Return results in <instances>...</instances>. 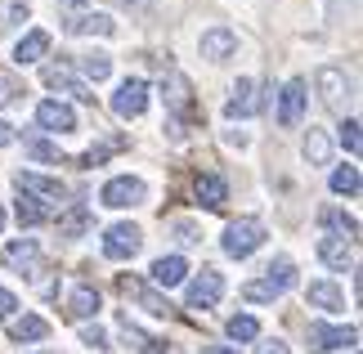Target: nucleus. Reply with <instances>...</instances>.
I'll use <instances>...</instances> for the list:
<instances>
[{"label":"nucleus","instance_id":"9","mask_svg":"<svg viewBox=\"0 0 363 354\" xmlns=\"http://www.w3.org/2000/svg\"><path fill=\"white\" fill-rule=\"evenodd\" d=\"M345 345H359L354 328H345V323H310V350L314 354H332Z\"/></svg>","mask_w":363,"mask_h":354},{"label":"nucleus","instance_id":"27","mask_svg":"<svg viewBox=\"0 0 363 354\" xmlns=\"http://www.w3.org/2000/svg\"><path fill=\"white\" fill-rule=\"evenodd\" d=\"M305 162H310V166H328L332 162V139H328V131H314V126H310V135H305Z\"/></svg>","mask_w":363,"mask_h":354},{"label":"nucleus","instance_id":"1","mask_svg":"<svg viewBox=\"0 0 363 354\" xmlns=\"http://www.w3.org/2000/svg\"><path fill=\"white\" fill-rule=\"evenodd\" d=\"M287 287H296V265H291V256H278L269 269H264V278H251L242 287V301L247 305H269Z\"/></svg>","mask_w":363,"mask_h":354},{"label":"nucleus","instance_id":"3","mask_svg":"<svg viewBox=\"0 0 363 354\" xmlns=\"http://www.w3.org/2000/svg\"><path fill=\"white\" fill-rule=\"evenodd\" d=\"M220 296H225V274H220V269H202L184 287L189 309H211V305H220Z\"/></svg>","mask_w":363,"mask_h":354},{"label":"nucleus","instance_id":"28","mask_svg":"<svg viewBox=\"0 0 363 354\" xmlns=\"http://www.w3.org/2000/svg\"><path fill=\"white\" fill-rule=\"evenodd\" d=\"M81 72H86L94 86L99 81H108L113 77V54H104V50H94V54H81Z\"/></svg>","mask_w":363,"mask_h":354},{"label":"nucleus","instance_id":"44","mask_svg":"<svg viewBox=\"0 0 363 354\" xmlns=\"http://www.w3.org/2000/svg\"><path fill=\"white\" fill-rule=\"evenodd\" d=\"M63 5H81V0H63Z\"/></svg>","mask_w":363,"mask_h":354},{"label":"nucleus","instance_id":"22","mask_svg":"<svg viewBox=\"0 0 363 354\" xmlns=\"http://www.w3.org/2000/svg\"><path fill=\"white\" fill-rule=\"evenodd\" d=\"M99 287H90V282H81V287H72V296H67V314L72 319H94L99 314Z\"/></svg>","mask_w":363,"mask_h":354},{"label":"nucleus","instance_id":"31","mask_svg":"<svg viewBox=\"0 0 363 354\" xmlns=\"http://www.w3.org/2000/svg\"><path fill=\"white\" fill-rule=\"evenodd\" d=\"M229 336H233V341H256V336H260V323L251 319V314H233L229 319Z\"/></svg>","mask_w":363,"mask_h":354},{"label":"nucleus","instance_id":"29","mask_svg":"<svg viewBox=\"0 0 363 354\" xmlns=\"http://www.w3.org/2000/svg\"><path fill=\"white\" fill-rule=\"evenodd\" d=\"M323 224H328V229H337V233H345V243H354V238H359V220L345 216V211H337V206L323 211ZM337 233H332V238H337Z\"/></svg>","mask_w":363,"mask_h":354},{"label":"nucleus","instance_id":"41","mask_svg":"<svg viewBox=\"0 0 363 354\" xmlns=\"http://www.w3.org/2000/svg\"><path fill=\"white\" fill-rule=\"evenodd\" d=\"M260 354H291L283 341H269V345H260Z\"/></svg>","mask_w":363,"mask_h":354},{"label":"nucleus","instance_id":"25","mask_svg":"<svg viewBox=\"0 0 363 354\" xmlns=\"http://www.w3.org/2000/svg\"><path fill=\"white\" fill-rule=\"evenodd\" d=\"M90 224H94V211H90L86 202H77L67 216H59V238H81Z\"/></svg>","mask_w":363,"mask_h":354},{"label":"nucleus","instance_id":"12","mask_svg":"<svg viewBox=\"0 0 363 354\" xmlns=\"http://www.w3.org/2000/svg\"><path fill=\"white\" fill-rule=\"evenodd\" d=\"M318 94H323V104L332 112H345V99H350V77L341 72V67H318Z\"/></svg>","mask_w":363,"mask_h":354},{"label":"nucleus","instance_id":"16","mask_svg":"<svg viewBox=\"0 0 363 354\" xmlns=\"http://www.w3.org/2000/svg\"><path fill=\"white\" fill-rule=\"evenodd\" d=\"M318 260H323L328 269H337V274H345V269L354 265V243H345V238L323 233V238H318Z\"/></svg>","mask_w":363,"mask_h":354},{"label":"nucleus","instance_id":"10","mask_svg":"<svg viewBox=\"0 0 363 354\" xmlns=\"http://www.w3.org/2000/svg\"><path fill=\"white\" fill-rule=\"evenodd\" d=\"M260 86L251 77H238L233 81V90H229V99H225V117L229 121H238V117H251V112H260L264 104H260V94H256Z\"/></svg>","mask_w":363,"mask_h":354},{"label":"nucleus","instance_id":"37","mask_svg":"<svg viewBox=\"0 0 363 354\" xmlns=\"http://www.w3.org/2000/svg\"><path fill=\"white\" fill-rule=\"evenodd\" d=\"M13 309H18V296L9 287H0V319H13Z\"/></svg>","mask_w":363,"mask_h":354},{"label":"nucleus","instance_id":"18","mask_svg":"<svg viewBox=\"0 0 363 354\" xmlns=\"http://www.w3.org/2000/svg\"><path fill=\"white\" fill-rule=\"evenodd\" d=\"M148 278H152V287H179V282L189 278V260L184 256H162V260H152Z\"/></svg>","mask_w":363,"mask_h":354},{"label":"nucleus","instance_id":"24","mask_svg":"<svg viewBox=\"0 0 363 354\" xmlns=\"http://www.w3.org/2000/svg\"><path fill=\"white\" fill-rule=\"evenodd\" d=\"M9 336H13V341H45V336H50V323L45 319H40V314H23V319H13L9 323Z\"/></svg>","mask_w":363,"mask_h":354},{"label":"nucleus","instance_id":"40","mask_svg":"<svg viewBox=\"0 0 363 354\" xmlns=\"http://www.w3.org/2000/svg\"><path fill=\"white\" fill-rule=\"evenodd\" d=\"M175 233H179V243H202V238H198V233H193V229H189V224H179V229H175Z\"/></svg>","mask_w":363,"mask_h":354},{"label":"nucleus","instance_id":"42","mask_svg":"<svg viewBox=\"0 0 363 354\" xmlns=\"http://www.w3.org/2000/svg\"><path fill=\"white\" fill-rule=\"evenodd\" d=\"M202 354H238V350H233V345H206Z\"/></svg>","mask_w":363,"mask_h":354},{"label":"nucleus","instance_id":"39","mask_svg":"<svg viewBox=\"0 0 363 354\" xmlns=\"http://www.w3.org/2000/svg\"><path fill=\"white\" fill-rule=\"evenodd\" d=\"M117 5H121V9H130V13H135V9H148V5H157V0H117Z\"/></svg>","mask_w":363,"mask_h":354},{"label":"nucleus","instance_id":"13","mask_svg":"<svg viewBox=\"0 0 363 354\" xmlns=\"http://www.w3.org/2000/svg\"><path fill=\"white\" fill-rule=\"evenodd\" d=\"M121 296H125V301H135L139 309H148V314H157V319L171 314V301H166V296H157L148 282H139V278H121Z\"/></svg>","mask_w":363,"mask_h":354},{"label":"nucleus","instance_id":"33","mask_svg":"<svg viewBox=\"0 0 363 354\" xmlns=\"http://www.w3.org/2000/svg\"><path fill=\"white\" fill-rule=\"evenodd\" d=\"M341 148H345V153H359V148H363V139H359V121H354V117H345V121H341Z\"/></svg>","mask_w":363,"mask_h":354},{"label":"nucleus","instance_id":"43","mask_svg":"<svg viewBox=\"0 0 363 354\" xmlns=\"http://www.w3.org/2000/svg\"><path fill=\"white\" fill-rule=\"evenodd\" d=\"M0 229H5V206H0Z\"/></svg>","mask_w":363,"mask_h":354},{"label":"nucleus","instance_id":"35","mask_svg":"<svg viewBox=\"0 0 363 354\" xmlns=\"http://www.w3.org/2000/svg\"><path fill=\"white\" fill-rule=\"evenodd\" d=\"M27 153H32V157H40V162H59V148L45 144V139H32V144H27Z\"/></svg>","mask_w":363,"mask_h":354},{"label":"nucleus","instance_id":"32","mask_svg":"<svg viewBox=\"0 0 363 354\" xmlns=\"http://www.w3.org/2000/svg\"><path fill=\"white\" fill-rule=\"evenodd\" d=\"M5 260H9V265L36 260V243H32V238H23V243H13V247H5Z\"/></svg>","mask_w":363,"mask_h":354},{"label":"nucleus","instance_id":"6","mask_svg":"<svg viewBox=\"0 0 363 354\" xmlns=\"http://www.w3.org/2000/svg\"><path fill=\"white\" fill-rule=\"evenodd\" d=\"M13 184H18V193L36 197V202H45V206L67 202V184H63V179H54V175H40V171H18V175H13Z\"/></svg>","mask_w":363,"mask_h":354},{"label":"nucleus","instance_id":"30","mask_svg":"<svg viewBox=\"0 0 363 354\" xmlns=\"http://www.w3.org/2000/svg\"><path fill=\"white\" fill-rule=\"evenodd\" d=\"M332 193L354 197L359 193V166H337V171H332Z\"/></svg>","mask_w":363,"mask_h":354},{"label":"nucleus","instance_id":"26","mask_svg":"<svg viewBox=\"0 0 363 354\" xmlns=\"http://www.w3.org/2000/svg\"><path fill=\"white\" fill-rule=\"evenodd\" d=\"M13 216H18V224L23 229H32V224H45L50 216H54V206H45V202H36V197H18V206H13Z\"/></svg>","mask_w":363,"mask_h":354},{"label":"nucleus","instance_id":"38","mask_svg":"<svg viewBox=\"0 0 363 354\" xmlns=\"http://www.w3.org/2000/svg\"><path fill=\"white\" fill-rule=\"evenodd\" d=\"M13 139H18V135H13V126H9V121H0V148H9Z\"/></svg>","mask_w":363,"mask_h":354},{"label":"nucleus","instance_id":"21","mask_svg":"<svg viewBox=\"0 0 363 354\" xmlns=\"http://www.w3.org/2000/svg\"><path fill=\"white\" fill-rule=\"evenodd\" d=\"M193 193H198V202L206 211H220L229 202V184L220 179V175H198V184H193Z\"/></svg>","mask_w":363,"mask_h":354},{"label":"nucleus","instance_id":"20","mask_svg":"<svg viewBox=\"0 0 363 354\" xmlns=\"http://www.w3.org/2000/svg\"><path fill=\"white\" fill-rule=\"evenodd\" d=\"M305 301H310L314 309H328V314H337V309H345V292L337 287V282L318 278V282H310V292H305Z\"/></svg>","mask_w":363,"mask_h":354},{"label":"nucleus","instance_id":"34","mask_svg":"<svg viewBox=\"0 0 363 354\" xmlns=\"http://www.w3.org/2000/svg\"><path fill=\"white\" fill-rule=\"evenodd\" d=\"M81 345H90V350H113V345H108V332L99 328V323H94V328H90V323L81 328Z\"/></svg>","mask_w":363,"mask_h":354},{"label":"nucleus","instance_id":"2","mask_svg":"<svg viewBox=\"0 0 363 354\" xmlns=\"http://www.w3.org/2000/svg\"><path fill=\"white\" fill-rule=\"evenodd\" d=\"M264 238H269V229H264V220H256V216H242V220L225 224V238H220V247H225V256H233V260H247L251 251H260V247H264Z\"/></svg>","mask_w":363,"mask_h":354},{"label":"nucleus","instance_id":"7","mask_svg":"<svg viewBox=\"0 0 363 354\" xmlns=\"http://www.w3.org/2000/svg\"><path fill=\"white\" fill-rule=\"evenodd\" d=\"M144 108H148V81L144 77H125L117 94H113V112L121 121H135V117H144Z\"/></svg>","mask_w":363,"mask_h":354},{"label":"nucleus","instance_id":"17","mask_svg":"<svg viewBox=\"0 0 363 354\" xmlns=\"http://www.w3.org/2000/svg\"><path fill=\"white\" fill-rule=\"evenodd\" d=\"M67 36H113L117 23L108 18V13H72V18L63 23Z\"/></svg>","mask_w":363,"mask_h":354},{"label":"nucleus","instance_id":"36","mask_svg":"<svg viewBox=\"0 0 363 354\" xmlns=\"http://www.w3.org/2000/svg\"><path fill=\"white\" fill-rule=\"evenodd\" d=\"M18 94H23V86H18L13 77H5V72H0V108H5V104H13Z\"/></svg>","mask_w":363,"mask_h":354},{"label":"nucleus","instance_id":"15","mask_svg":"<svg viewBox=\"0 0 363 354\" xmlns=\"http://www.w3.org/2000/svg\"><path fill=\"white\" fill-rule=\"evenodd\" d=\"M162 99H166V108L171 112H193V86H189V77L184 72H166L162 77Z\"/></svg>","mask_w":363,"mask_h":354},{"label":"nucleus","instance_id":"4","mask_svg":"<svg viewBox=\"0 0 363 354\" xmlns=\"http://www.w3.org/2000/svg\"><path fill=\"white\" fill-rule=\"evenodd\" d=\"M305 104H310V86H305V77H291L287 86L278 90V126L296 131L301 117H305Z\"/></svg>","mask_w":363,"mask_h":354},{"label":"nucleus","instance_id":"5","mask_svg":"<svg viewBox=\"0 0 363 354\" xmlns=\"http://www.w3.org/2000/svg\"><path fill=\"white\" fill-rule=\"evenodd\" d=\"M139 247H144V233H139L130 220L104 229V256L108 260H130V256H139Z\"/></svg>","mask_w":363,"mask_h":354},{"label":"nucleus","instance_id":"11","mask_svg":"<svg viewBox=\"0 0 363 354\" xmlns=\"http://www.w3.org/2000/svg\"><path fill=\"white\" fill-rule=\"evenodd\" d=\"M36 126L50 135H67V131H77V112H72V104L45 99V104H36Z\"/></svg>","mask_w":363,"mask_h":354},{"label":"nucleus","instance_id":"19","mask_svg":"<svg viewBox=\"0 0 363 354\" xmlns=\"http://www.w3.org/2000/svg\"><path fill=\"white\" fill-rule=\"evenodd\" d=\"M50 54V32H40V27H32L18 45H13V63L18 67H27V63H40Z\"/></svg>","mask_w":363,"mask_h":354},{"label":"nucleus","instance_id":"14","mask_svg":"<svg viewBox=\"0 0 363 354\" xmlns=\"http://www.w3.org/2000/svg\"><path fill=\"white\" fill-rule=\"evenodd\" d=\"M198 50H202V59L225 63V59H233V50H238V32H229V27H211V32H202Z\"/></svg>","mask_w":363,"mask_h":354},{"label":"nucleus","instance_id":"23","mask_svg":"<svg viewBox=\"0 0 363 354\" xmlns=\"http://www.w3.org/2000/svg\"><path fill=\"white\" fill-rule=\"evenodd\" d=\"M45 86H50V90H67V94H77V99H86V104H90V99H94V94H90V86H81V81H77L72 72H67V67H63V63H59V67H54V63L45 67Z\"/></svg>","mask_w":363,"mask_h":354},{"label":"nucleus","instance_id":"8","mask_svg":"<svg viewBox=\"0 0 363 354\" xmlns=\"http://www.w3.org/2000/svg\"><path fill=\"white\" fill-rule=\"evenodd\" d=\"M144 197H148V184L139 179V175H117V179H108V184H104L99 202H104V206H117V211H121V206H139Z\"/></svg>","mask_w":363,"mask_h":354}]
</instances>
